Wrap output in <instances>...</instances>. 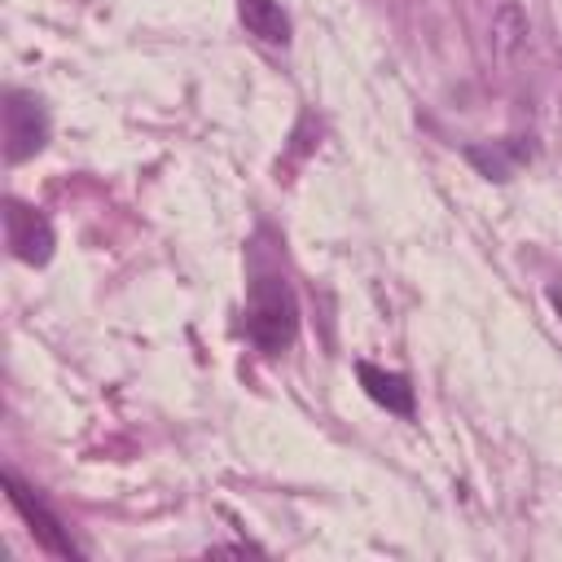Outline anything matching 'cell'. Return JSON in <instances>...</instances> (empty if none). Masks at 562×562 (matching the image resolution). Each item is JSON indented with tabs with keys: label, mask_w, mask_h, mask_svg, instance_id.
Here are the masks:
<instances>
[{
	"label": "cell",
	"mask_w": 562,
	"mask_h": 562,
	"mask_svg": "<svg viewBox=\"0 0 562 562\" xmlns=\"http://www.w3.org/2000/svg\"><path fill=\"white\" fill-rule=\"evenodd\" d=\"M237 18L263 44H285L290 40V18H285V9L277 0H237Z\"/></svg>",
	"instance_id": "7"
},
{
	"label": "cell",
	"mask_w": 562,
	"mask_h": 562,
	"mask_svg": "<svg viewBox=\"0 0 562 562\" xmlns=\"http://www.w3.org/2000/svg\"><path fill=\"white\" fill-rule=\"evenodd\" d=\"M246 329L255 338V347H263L268 356L285 351L299 334V303L290 294V285L281 277H259L250 285V307H246Z\"/></svg>",
	"instance_id": "1"
},
{
	"label": "cell",
	"mask_w": 562,
	"mask_h": 562,
	"mask_svg": "<svg viewBox=\"0 0 562 562\" xmlns=\"http://www.w3.org/2000/svg\"><path fill=\"white\" fill-rule=\"evenodd\" d=\"M356 373H360V386L369 391V400H378L391 413H413V386L400 373H386V369L364 364V360L356 364Z\"/></svg>",
	"instance_id": "6"
},
{
	"label": "cell",
	"mask_w": 562,
	"mask_h": 562,
	"mask_svg": "<svg viewBox=\"0 0 562 562\" xmlns=\"http://www.w3.org/2000/svg\"><path fill=\"white\" fill-rule=\"evenodd\" d=\"M48 140V119H44V105L26 92H9L4 97V158L9 162H22L31 154H40Z\"/></svg>",
	"instance_id": "2"
},
{
	"label": "cell",
	"mask_w": 562,
	"mask_h": 562,
	"mask_svg": "<svg viewBox=\"0 0 562 562\" xmlns=\"http://www.w3.org/2000/svg\"><path fill=\"white\" fill-rule=\"evenodd\" d=\"M522 35H527L522 9H518V4H501L496 18H492V40H496V48H501V53H514V48L522 44Z\"/></svg>",
	"instance_id": "8"
},
{
	"label": "cell",
	"mask_w": 562,
	"mask_h": 562,
	"mask_svg": "<svg viewBox=\"0 0 562 562\" xmlns=\"http://www.w3.org/2000/svg\"><path fill=\"white\" fill-rule=\"evenodd\" d=\"M4 487H9V501L18 505V514L31 522V536H35L48 553H57V558H79V549L70 544V536L61 531V522H57V518H53V514L31 496V487H26L18 474H4Z\"/></svg>",
	"instance_id": "4"
},
{
	"label": "cell",
	"mask_w": 562,
	"mask_h": 562,
	"mask_svg": "<svg viewBox=\"0 0 562 562\" xmlns=\"http://www.w3.org/2000/svg\"><path fill=\"white\" fill-rule=\"evenodd\" d=\"M4 233H9V250L22 259V263H48L53 259V224L35 211V206H22V202H4Z\"/></svg>",
	"instance_id": "3"
},
{
	"label": "cell",
	"mask_w": 562,
	"mask_h": 562,
	"mask_svg": "<svg viewBox=\"0 0 562 562\" xmlns=\"http://www.w3.org/2000/svg\"><path fill=\"white\" fill-rule=\"evenodd\" d=\"M465 158H470L487 180H509L514 167L531 158V145H522V136H509V140H492V145H470Z\"/></svg>",
	"instance_id": "5"
}]
</instances>
